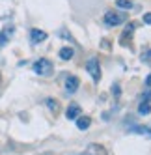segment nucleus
<instances>
[{
    "mask_svg": "<svg viewBox=\"0 0 151 155\" xmlns=\"http://www.w3.org/2000/svg\"><path fill=\"white\" fill-rule=\"evenodd\" d=\"M144 23L146 25H151V13H146L144 15Z\"/></svg>",
    "mask_w": 151,
    "mask_h": 155,
    "instance_id": "nucleus-15",
    "label": "nucleus"
},
{
    "mask_svg": "<svg viewBox=\"0 0 151 155\" xmlns=\"http://www.w3.org/2000/svg\"><path fill=\"white\" fill-rule=\"evenodd\" d=\"M138 112L142 114V116H147V114L151 112V103H149V101H144L142 105L138 107Z\"/></svg>",
    "mask_w": 151,
    "mask_h": 155,
    "instance_id": "nucleus-10",
    "label": "nucleus"
},
{
    "mask_svg": "<svg viewBox=\"0 0 151 155\" xmlns=\"http://www.w3.org/2000/svg\"><path fill=\"white\" fill-rule=\"evenodd\" d=\"M103 21H104L106 26H120L123 23V17L117 13V12H106L104 17H103Z\"/></svg>",
    "mask_w": 151,
    "mask_h": 155,
    "instance_id": "nucleus-3",
    "label": "nucleus"
},
{
    "mask_svg": "<svg viewBox=\"0 0 151 155\" xmlns=\"http://www.w3.org/2000/svg\"><path fill=\"white\" fill-rule=\"evenodd\" d=\"M90 125H92V118H90V116H79V118H77V127H79L80 131H86Z\"/></svg>",
    "mask_w": 151,
    "mask_h": 155,
    "instance_id": "nucleus-8",
    "label": "nucleus"
},
{
    "mask_svg": "<svg viewBox=\"0 0 151 155\" xmlns=\"http://www.w3.org/2000/svg\"><path fill=\"white\" fill-rule=\"evenodd\" d=\"M47 107L52 108V110H56V108H58V103H56V101H52V99H47Z\"/></svg>",
    "mask_w": 151,
    "mask_h": 155,
    "instance_id": "nucleus-14",
    "label": "nucleus"
},
{
    "mask_svg": "<svg viewBox=\"0 0 151 155\" xmlns=\"http://www.w3.org/2000/svg\"><path fill=\"white\" fill-rule=\"evenodd\" d=\"M116 6L121 9H131L133 8V0H116Z\"/></svg>",
    "mask_w": 151,
    "mask_h": 155,
    "instance_id": "nucleus-11",
    "label": "nucleus"
},
{
    "mask_svg": "<svg viewBox=\"0 0 151 155\" xmlns=\"http://www.w3.org/2000/svg\"><path fill=\"white\" fill-rule=\"evenodd\" d=\"M146 82H147V86H151V75L147 77V81H146Z\"/></svg>",
    "mask_w": 151,
    "mask_h": 155,
    "instance_id": "nucleus-16",
    "label": "nucleus"
},
{
    "mask_svg": "<svg viewBox=\"0 0 151 155\" xmlns=\"http://www.w3.org/2000/svg\"><path fill=\"white\" fill-rule=\"evenodd\" d=\"M11 32H13V28H6L2 34H0V45H4V43L9 39V36H11Z\"/></svg>",
    "mask_w": 151,
    "mask_h": 155,
    "instance_id": "nucleus-12",
    "label": "nucleus"
},
{
    "mask_svg": "<svg viewBox=\"0 0 151 155\" xmlns=\"http://www.w3.org/2000/svg\"><path fill=\"white\" fill-rule=\"evenodd\" d=\"M73 56H75L73 47H63V49L60 51V58H62V60H71Z\"/></svg>",
    "mask_w": 151,
    "mask_h": 155,
    "instance_id": "nucleus-9",
    "label": "nucleus"
},
{
    "mask_svg": "<svg viewBox=\"0 0 151 155\" xmlns=\"http://www.w3.org/2000/svg\"><path fill=\"white\" fill-rule=\"evenodd\" d=\"M127 133H133V135H142V137L151 138V129L146 127V125H133V127L127 129Z\"/></svg>",
    "mask_w": 151,
    "mask_h": 155,
    "instance_id": "nucleus-4",
    "label": "nucleus"
},
{
    "mask_svg": "<svg viewBox=\"0 0 151 155\" xmlns=\"http://www.w3.org/2000/svg\"><path fill=\"white\" fill-rule=\"evenodd\" d=\"M34 71H36L37 75H41V77L50 75V73H52V64H50V60H47V58H39V60L34 64Z\"/></svg>",
    "mask_w": 151,
    "mask_h": 155,
    "instance_id": "nucleus-2",
    "label": "nucleus"
},
{
    "mask_svg": "<svg viewBox=\"0 0 151 155\" xmlns=\"http://www.w3.org/2000/svg\"><path fill=\"white\" fill-rule=\"evenodd\" d=\"M86 71L92 75L93 82L101 81V68H99V60H97V58H90L88 62H86Z\"/></svg>",
    "mask_w": 151,
    "mask_h": 155,
    "instance_id": "nucleus-1",
    "label": "nucleus"
},
{
    "mask_svg": "<svg viewBox=\"0 0 151 155\" xmlns=\"http://www.w3.org/2000/svg\"><path fill=\"white\" fill-rule=\"evenodd\" d=\"M47 39V34L43 30H39V28H32V32H30V41L34 43V45H37V43H41V41H45Z\"/></svg>",
    "mask_w": 151,
    "mask_h": 155,
    "instance_id": "nucleus-5",
    "label": "nucleus"
},
{
    "mask_svg": "<svg viewBox=\"0 0 151 155\" xmlns=\"http://www.w3.org/2000/svg\"><path fill=\"white\" fill-rule=\"evenodd\" d=\"M79 114H80V107H79V105H75V103H73V105L67 107V112H66L67 120H77Z\"/></svg>",
    "mask_w": 151,
    "mask_h": 155,
    "instance_id": "nucleus-7",
    "label": "nucleus"
},
{
    "mask_svg": "<svg viewBox=\"0 0 151 155\" xmlns=\"http://www.w3.org/2000/svg\"><path fill=\"white\" fill-rule=\"evenodd\" d=\"M140 60L146 62V64H147V62H151V49H147V51L142 54V56H140Z\"/></svg>",
    "mask_w": 151,
    "mask_h": 155,
    "instance_id": "nucleus-13",
    "label": "nucleus"
},
{
    "mask_svg": "<svg viewBox=\"0 0 151 155\" xmlns=\"http://www.w3.org/2000/svg\"><path fill=\"white\" fill-rule=\"evenodd\" d=\"M79 84H80V81L77 79V77H67L66 79V92L67 94H75L79 90Z\"/></svg>",
    "mask_w": 151,
    "mask_h": 155,
    "instance_id": "nucleus-6",
    "label": "nucleus"
}]
</instances>
